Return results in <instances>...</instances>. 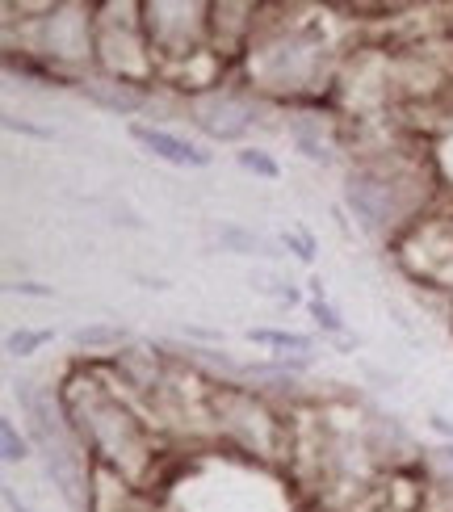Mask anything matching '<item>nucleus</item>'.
<instances>
[{
	"label": "nucleus",
	"mask_w": 453,
	"mask_h": 512,
	"mask_svg": "<svg viewBox=\"0 0 453 512\" xmlns=\"http://www.w3.org/2000/svg\"><path fill=\"white\" fill-rule=\"evenodd\" d=\"M9 126H13V131H26V135H38V139H51V131H42V126H34V122H21V118H9Z\"/></svg>",
	"instance_id": "1a4fd4ad"
},
{
	"label": "nucleus",
	"mask_w": 453,
	"mask_h": 512,
	"mask_svg": "<svg viewBox=\"0 0 453 512\" xmlns=\"http://www.w3.org/2000/svg\"><path fill=\"white\" fill-rule=\"evenodd\" d=\"M0 437H5V458L9 462H17L21 454H26V445H21V437H17V429H13L9 420H5V429H0Z\"/></svg>",
	"instance_id": "6e6552de"
},
{
	"label": "nucleus",
	"mask_w": 453,
	"mask_h": 512,
	"mask_svg": "<svg viewBox=\"0 0 453 512\" xmlns=\"http://www.w3.org/2000/svg\"><path fill=\"white\" fill-rule=\"evenodd\" d=\"M252 340L282 345V349H311V336H298V332H252Z\"/></svg>",
	"instance_id": "7ed1b4c3"
},
{
	"label": "nucleus",
	"mask_w": 453,
	"mask_h": 512,
	"mask_svg": "<svg viewBox=\"0 0 453 512\" xmlns=\"http://www.w3.org/2000/svg\"><path fill=\"white\" fill-rule=\"evenodd\" d=\"M47 340H51V332H13V336H9V353H21V357H26L30 349L47 345Z\"/></svg>",
	"instance_id": "20e7f679"
},
{
	"label": "nucleus",
	"mask_w": 453,
	"mask_h": 512,
	"mask_svg": "<svg viewBox=\"0 0 453 512\" xmlns=\"http://www.w3.org/2000/svg\"><path fill=\"white\" fill-rule=\"evenodd\" d=\"M311 315H315V319H319V324L328 328V332H340V328H344V324H340V315H336V311H332L328 303H319V298L311 303Z\"/></svg>",
	"instance_id": "0eeeda50"
},
{
	"label": "nucleus",
	"mask_w": 453,
	"mask_h": 512,
	"mask_svg": "<svg viewBox=\"0 0 453 512\" xmlns=\"http://www.w3.org/2000/svg\"><path fill=\"white\" fill-rule=\"evenodd\" d=\"M223 244H231V248H244V252H265V256H273L265 240H256V236H244V231H223Z\"/></svg>",
	"instance_id": "39448f33"
},
{
	"label": "nucleus",
	"mask_w": 453,
	"mask_h": 512,
	"mask_svg": "<svg viewBox=\"0 0 453 512\" xmlns=\"http://www.w3.org/2000/svg\"><path fill=\"white\" fill-rule=\"evenodd\" d=\"M5 500H9V508H13V512H30V508H26V504H21V500H17V496H13V492H9V496H5Z\"/></svg>",
	"instance_id": "9d476101"
},
{
	"label": "nucleus",
	"mask_w": 453,
	"mask_h": 512,
	"mask_svg": "<svg viewBox=\"0 0 453 512\" xmlns=\"http://www.w3.org/2000/svg\"><path fill=\"white\" fill-rule=\"evenodd\" d=\"M131 135L147 147V152H156L160 160H172V164H206V160H210L206 152H193V147H189V143H181L177 135L151 131V126H131Z\"/></svg>",
	"instance_id": "f257e3e1"
},
{
	"label": "nucleus",
	"mask_w": 453,
	"mask_h": 512,
	"mask_svg": "<svg viewBox=\"0 0 453 512\" xmlns=\"http://www.w3.org/2000/svg\"><path fill=\"white\" fill-rule=\"evenodd\" d=\"M244 168H252V173H261V177H277V164L265 156V152H240Z\"/></svg>",
	"instance_id": "423d86ee"
},
{
	"label": "nucleus",
	"mask_w": 453,
	"mask_h": 512,
	"mask_svg": "<svg viewBox=\"0 0 453 512\" xmlns=\"http://www.w3.org/2000/svg\"><path fill=\"white\" fill-rule=\"evenodd\" d=\"M126 332L122 328H80L76 345H122Z\"/></svg>",
	"instance_id": "f03ea898"
}]
</instances>
